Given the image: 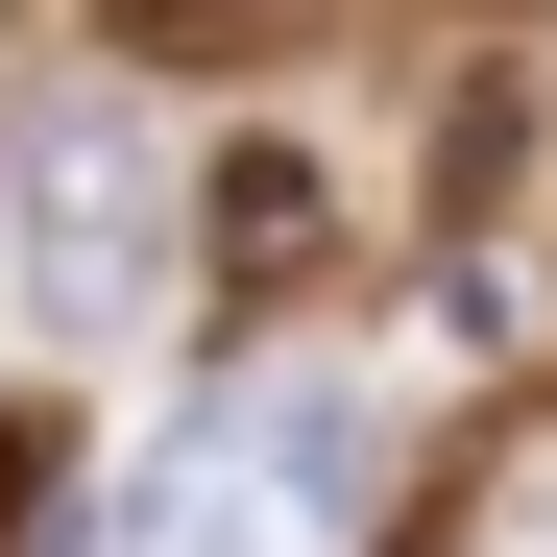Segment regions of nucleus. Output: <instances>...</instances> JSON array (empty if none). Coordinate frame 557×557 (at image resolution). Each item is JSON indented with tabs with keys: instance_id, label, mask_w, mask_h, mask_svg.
Returning <instances> with one entry per match:
<instances>
[{
	"instance_id": "nucleus-1",
	"label": "nucleus",
	"mask_w": 557,
	"mask_h": 557,
	"mask_svg": "<svg viewBox=\"0 0 557 557\" xmlns=\"http://www.w3.org/2000/svg\"><path fill=\"white\" fill-rule=\"evenodd\" d=\"M146 243H170V146L146 122H25V315L49 339L146 315Z\"/></svg>"
},
{
	"instance_id": "nucleus-2",
	"label": "nucleus",
	"mask_w": 557,
	"mask_h": 557,
	"mask_svg": "<svg viewBox=\"0 0 557 557\" xmlns=\"http://www.w3.org/2000/svg\"><path fill=\"white\" fill-rule=\"evenodd\" d=\"M219 267H243V292H315V267H339V195H315L292 146H243V170H219Z\"/></svg>"
},
{
	"instance_id": "nucleus-3",
	"label": "nucleus",
	"mask_w": 557,
	"mask_h": 557,
	"mask_svg": "<svg viewBox=\"0 0 557 557\" xmlns=\"http://www.w3.org/2000/svg\"><path fill=\"white\" fill-rule=\"evenodd\" d=\"M0 485H25V436H0Z\"/></svg>"
}]
</instances>
